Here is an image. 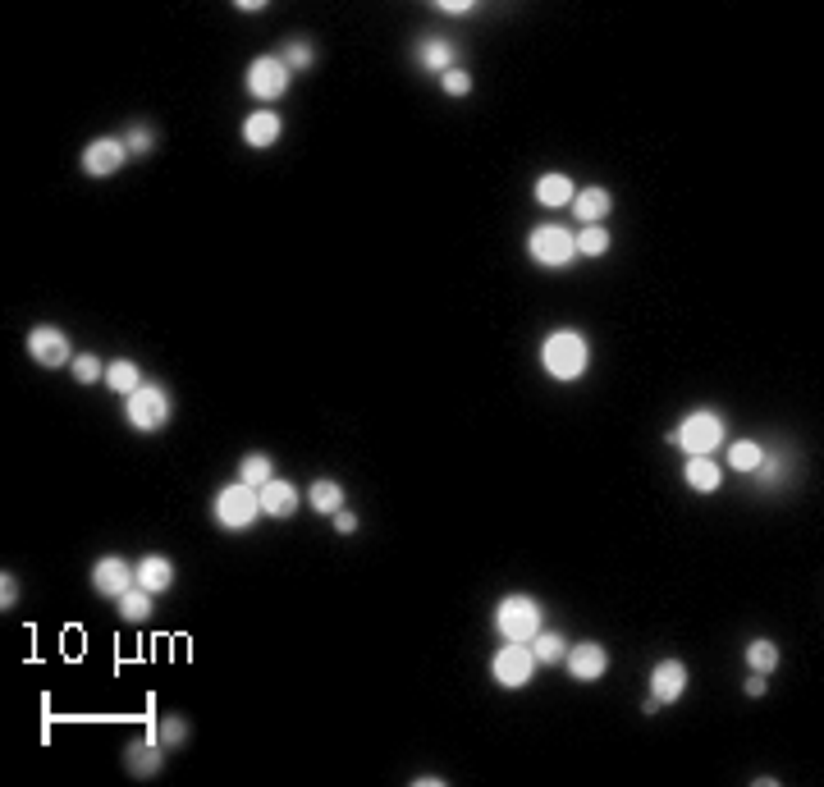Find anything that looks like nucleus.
Segmentation results:
<instances>
[{"label":"nucleus","mask_w":824,"mask_h":787,"mask_svg":"<svg viewBox=\"0 0 824 787\" xmlns=\"http://www.w3.org/2000/svg\"><path fill=\"white\" fill-rule=\"evenodd\" d=\"M541 367L550 380L568 385V380H582L591 367V344H586L582 330H550L541 344Z\"/></svg>","instance_id":"1"},{"label":"nucleus","mask_w":824,"mask_h":787,"mask_svg":"<svg viewBox=\"0 0 824 787\" xmlns=\"http://www.w3.org/2000/svg\"><path fill=\"white\" fill-rule=\"evenodd\" d=\"M724 440H728V426H724V417L710 412V408L687 412V417L669 431V444H678L687 458H696V453H715Z\"/></svg>","instance_id":"2"},{"label":"nucleus","mask_w":824,"mask_h":787,"mask_svg":"<svg viewBox=\"0 0 824 787\" xmlns=\"http://www.w3.org/2000/svg\"><path fill=\"white\" fill-rule=\"evenodd\" d=\"M545 627V604L536 595H504L495 604V632L504 641H532Z\"/></svg>","instance_id":"3"},{"label":"nucleus","mask_w":824,"mask_h":787,"mask_svg":"<svg viewBox=\"0 0 824 787\" xmlns=\"http://www.w3.org/2000/svg\"><path fill=\"white\" fill-rule=\"evenodd\" d=\"M124 421H129L138 435L165 431V421H170V389L165 385H138L129 399H124Z\"/></svg>","instance_id":"4"},{"label":"nucleus","mask_w":824,"mask_h":787,"mask_svg":"<svg viewBox=\"0 0 824 787\" xmlns=\"http://www.w3.org/2000/svg\"><path fill=\"white\" fill-rule=\"evenodd\" d=\"M527 252H532L536 266L564 270L577 261V234L564 225H536L532 234H527Z\"/></svg>","instance_id":"5"},{"label":"nucleus","mask_w":824,"mask_h":787,"mask_svg":"<svg viewBox=\"0 0 824 787\" xmlns=\"http://www.w3.org/2000/svg\"><path fill=\"white\" fill-rule=\"evenodd\" d=\"M211 513H216V522L225 531H248L252 522L261 518V495L252 486H243V481H234V486L216 490V504H211Z\"/></svg>","instance_id":"6"},{"label":"nucleus","mask_w":824,"mask_h":787,"mask_svg":"<svg viewBox=\"0 0 824 787\" xmlns=\"http://www.w3.org/2000/svg\"><path fill=\"white\" fill-rule=\"evenodd\" d=\"M536 669H541V664H536V655H532L527 641H504V650H495V659H490V678H495L504 691H522L527 682H532Z\"/></svg>","instance_id":"7"},{"label":"nucleus","mask_w":824,"mask_h":787,"mask_svg":"<svg viewBox=\"0 0 824 787\" xmlns=\"http://www.w3.org/2000/svg\"><path fill=\"white\" fill-rule=\"evenodd\" d=\"M28 357H33L37 367L55 371V367H69L78 353L60 325H33V330H28Z\"/></svg>","instance_id":"8"},{"label":"nucleus","mask_w":824,"mask_h":787,"mask_svg":"<svg viewBox=\"0 0 824 787\" xmlns=\"http://www.w3.org/2000/svg\"><path fill=\"white\" fill-rule=\"evenodd\" d=\"M124 161H129V147H124V138H115V133H101V138H92L83 147L87 179H110V174L124 170Z\"/></svg>","instance_id":"9"},{"label":"nucleus","mask_w":824,"mask_h":787,"mask_svg":"<svg viewBox=\"0 0 824 787\" xmlns=\"http://www.w3.org/2000/svg\"><path fill=\"white\" fill-rule=\"evenodd\" d=\"M248 92L257 101H280L289 92V69L280 55H257L248 65Z\"/></svg>","instance_id":"10"},{"label":"nucleus","mask_w":824,"mask_h":787,"mask_svg":"<svg viewBox=\"0 0 824 787\" xmlns=\"http://www.w3.org/2000/svg\"><path fill=\"white\" fill-rule=\"evenodd\" d=\"M129 586H138V577H133V563L120 559V554H106V559H97V568H92V591L106 595V600H120Z\"/></svg>","instance_id":"11"},{"label":"nucleus","mask_w":824,"mask_h":787,"mask_svg":"<svg viewBox=\"0 0 824 787\" xmlns=\"http://www.w3.org/2000/svg\"><path fill=\"white\" fill-rule=\"evenodd\" d=\"M564 669H568V678H577V682H600V678L609 673V650L600 646V641H582V646H568Z\"/></svg>","instance_id":"12"},{"label":"nucleus","mask_w":824,"mask_h":787,"mask_svg":"<svg viewBox=\"0 0 824 787\" xmlns=\"http://www.w3.org/2000/svg\"><path fill=\"white\" fill-rule=\"evenodd\" d=\"M124 769H129L133 778L161 774V769H165V746H161V737H156V733L133 737V742L124 746Z\"/></svg>","instance_id":"13"},{"label":"nucleus","mask_w":824,"mask_h":787,"mask_svg":"<svg viewBox=\"0 0 824 787\" xmlns=\"http://www.w3.org/2000/svg\"><path fill=\"white\" fill-rule=\"evenodd\" d=\"M683 691H687V664L683 659H660L651 669V696L660 705H673V701H683Z\"/></svg>","instance_id":"14"},{"label":"nucleus","mask_w":824,"mask_h":787,"mask_svg":"<svg viewBox=\"0 0 824 787\" xmlns=\"http://www.w3.org/2000/svg\"><path fill=\"white\" fill-rule=\"evenodd\" d=\"M280 133H284V119L275 115L271 106L252 110V115L243 119V142H248V147H257V151L275 147V142H280Z\"/></svg>","instance_id":"15"},{"label":"nucleus","mask_w":824,"mask_h":787,"mask_svg":"<svg viewBox=\"0 0 824 787\" xmlns=\"http://www.w3.org/2000/svg\"><path fill=\"white\" fill-rule=\"evenodd\" d=\"M257 495H261V513H266V518H293V513H298V504H303L298 486H293V481H280V476H275V481H266Z\"/></svg>","instance_id":"16"},{"label":"nucleus","mask_w":824,"mask_h":787,"mask_svg":"<svg viewBox=\"0 0 824 787\" xmlns=\"http://www.w3.org/2000/svg\"><path fill=\"white\" fill-rule=\"evenodd\" d=\"M133 577H138L142 591H152V595H165L174 586V563L165 559V554H147V559L133 563Z\"/></svg>","instance_id":"17"},{"label":"nucleus","mask_w":824,"mask_h":787,"mask_svg":"<svg viewBox=\"0 0 824 787\" xmlns=\"http://www.w3.org/2000/svg\"><path fill=\"white\" fill-rule=\"evenodd\" d=\"M573 211L582 225H605V216L614 211V197H609V188L591 184V188H577L573 193Z\"/></svg>","instance_id":"18"},{"label":"nucleus","mask_w":824,"mask_h":787,"mask_svg":"<svg viewBox=\"0 0 824 787\" xmlns=\"http://www.w3.org/2000/svg\"><path fill=\"white\" fill-rule=\"evenodd\" d=\"M683 476H687V486H692L696 495H715V490L724 486V467H719L710 453H696V458H687Z\"/></svg>","instance_id":"19"},{"label":"nucleus","mask_w":824,"mask_h":787,"mask_svg":"<svg viewBox=\"0 0 824 787\" xmlns=\"http://www.w3.org/2000/svg\"><path fill=\"white\" fill-rule=\"evenodd\" d=\"M532 193H536V202H541V206H550V211H564V206H573L577 184L568 179V174L554 170V174H541V179H536Z\"/></svg>","instance_id":"20"},{"label":"nucleus","mask_w":824,"mask_h":787,"mask_svg":"<svg viewBox=\"0 0 824 787\" xmlns=\"http://www.w3.org/2000/svg\"><path fill=\"white\" fill-rule=\"evenodd\" d=\"M527 646H532V655H536V664H541V669H559V664H564V655H568V637H564V632H550V627H541Z\"/></svg>","instance_id":"21"},{"label":"nucleus","mask_w":824,"mask_h":787,"mask_svg":"<svg viewBox=\"0 0 824 787\" xmlns=\"http://www.w3.org/2000/svg\"><path fill=\"white\" fill-rule=\"evenodd\" d=\"M307 504H312V513H321V518H335L339 508H344V486L330 481V476H321V481H312V490H307Z\"/></svg>","instance_id":"22"},{"label":"nucleus","mask_w":824,"mask_h":787,"mask_svg":"<svg viewBox=\"0 0 824 787\" xmlns=\"http://www.w3.org/2000/svg\"><path fill=\"white\" fill-rule=\"evenodd\" d=\"M417 65L431 69V74H445V69H454V46L445 37H422L417 42Z\"/></svg>","instance_id":"23"},{"label":"nucleus","mask_w":824,"mask_h":787,"mask_svg":"<svg viewBox=\"0 0 824 787\" xmlns=\"http://www.w3.org/2000/svg\"><path fill=\"white\" fill-rule=\"evenodd\" d=\"M106 385L115 389V394H124V399H129L133 389L142 385V367L133 362V357H115V362L106 367Z\"/></svg>","instance_id":"24"},{"label":"nucleus","mask_w":824,"mask_h":787,"mask_svg":"<svg viewBox=\"0 0 824 787\" xmlns=\"http://www.w3.org/2000/svg\"><path fill=\"white\" fill-rule=\"evenodd\" d=\"M115 604H120V618H124V623H147V618H152L156 595L142 591V586H129V591H124Z\"/></svg>","instance_id":"25"},{"label":"nucleus","mask_w":824,"mask_h":787,"mask_svg":"<svg viewBox=\"0 0 824 787\" xmlns=\"http://www.w3.org/2000/svg\"><path fill=\"white\" fill-rule=\"evenodd\" d=\"M239 481L252 490H261L266 481H275V463H271V453H248L239 463Z\"/></svg>","instance_id":"26"},{"label":"nucleus","mask_w":824,"mask_h":787,"mask_svg":"<svg viewBox=\"0 0 824 787\" xmlns=\"http://www.w3.org/2000/svg\"><path fill=\"white\" fill-rule=\"evenodd\" d=\"M275 55L284 60V69H289V74H293V69H312L316 65V46L307 42V37H289V42H284Z\"/></svg>","instance_id":"27"},{"label":"nucleus","mask_w":824,"mask_h":787,"mask_svg":"<svg viewBox=\"0 0 824 787\" xmlns=\"http://www.w3.org/2000/svg\"><path fill=\"white\" fill-rule=\"evenodd\" d=\"M760 458H765V449H760L756 440H738V444H728V467L742 476H751L760 467Z\"/></svg>","instance_id":"28"},{"label":"nucleus","mask_w":824,"mask_h":787,"mask_svg":"<svg viewBox=\"0 0 824 787\" xmlns=\"http://www.w3.org/2000/svg\"><path fill=\"white\" fill-rule=\"evenodd\" d=\"M742 655H747L751 673H774V669H779V646H774L770 637H756L747 650H742Z\"/></svg>","instance_id":"29"},{"label":"nucleus","mask_w":824,"mask_h":787,"mask_svg":"<svg viewBox=\"0 0 824 787\" xmlns=\"http://www.w3.org/2000/svg\"><path fill=\"white\" fill-rule=\"evenodd\" d=\"M156 737H161V746H188V737H193V728H188L184 714H165L161 723L152 728Z\"/></svg>","instance_id":"30"},{"label":"nucleus","mask_w":824,"mask_h":787,"mask_svg":"<svg viewBox=\"0 0 824 787\" xmlns=\"http://www.w3.org/2000/svg\"><path fill=\"white\" fill-rule=\"evenodd\" d=\"M609 252V229L605 225H586L577 234V257H605Z\"/></svg>","instance_id":"31"},{"label":"nucleus","mask_w":824,"mask_h":787,"mask_svg":"<svg viewBox=\"0 0 824 787\" xmlns=\"http://www.w3.org/2000/svg\"><path fill=\"white\" fill-rule=\"evenodd\" d=\"M124 147H129V156H152L156 151V129L152 124H129V133H124Z\"/></svg>","instance_id":"32"},{"label":"nucleus","mask_w":824,"mask_h":787,"mask_svg":"<svg viewBox=\"0 0 824 787\" xmlns=\"http://www.w3.org/2000/svg\"><path fill=\"white\" fill-rule=\"evenodd\" d=\"M69 371H74L78 385H97V380H106V367H101L97 353H78L74 362H69Z\"/></svg>","instance_id":"33"},{"label":"nucleus","mask_w":824,"mask_h":787,"mask_svg":"<svg viewBox=\"0 0 824 787\" xmlns=\"http://www.w3.org/2000/svg\"><path fill=\"white\" fill-rule=\"evenodd\" d=\"M440 87H445V97H467V92H472V74H467L463 65H454L440 74Z\"/></svg>","instance_id":"34"},{"label":"nucleus","mask_w":824,"mask_h":787,"mask_svg":"<svg viewBox=\"0 0 824 787\" xmlns=\"http://www.w3.org/2000/svg\"><path fill=\"white\" fill-rule=\"evenodd\" d=\"M14 604H19V577H14V572H0V609L10 614Z\"/></svg>","instance_id":"35"},{"label":"nucleus","mask_w":824,"mask_h":787,"mask_svg":"<svg viewBox=\"0 0 824 787\" xmlns=\"http://www.w3.org/2000/svg\"><path fill=\"white\" fill-rule=\"evenodd\" d=\"M330 522H335V531H339V536H353V531H358V513H353V508H339V513H335V518H330Z\"/></svg>","instance_id":"36"},{"label":"nucleus","mask_w":824,"mask_h":787,"mask_svg":"<svg viewBox=\"0 0 824 787\" xmlns=\"http://www.w3.org/2000/svg\"><path fill=\"white\" fill-rule=\"evenodd\" d=\"M435 10H440V14H449V19H463V14H472V10H477V5H472V0H440Z\"/></svg>","instance_id":"37"},{"label":"nucleus","mask_w":824,"mask_h":787,"mask_svg":"<svg viewBox=\"0 0 824 787\" xmlns=\"http://www.w3.org/2000/svg\"><path fill=\"white\" fill-rule=\"evenodd\" d=\"M765 691H770V687H765V673H751V678H747V696H751V701H760Z\"/></svg>","instance_id":"38"},{"label":"nucleus","mask_w":824,"mask_h":787,"mask_svg":"<svg viewBox=\"0 0 824 787\" xmlns=\"http://www.w3.org/2000/svg\"><path fill=\"white\" fill-rule=\"evenodd\" d=\"M417 787H445V778H435V774H422V778H417Z\"/></svg>","instance_id":"39"}]
</instances>
